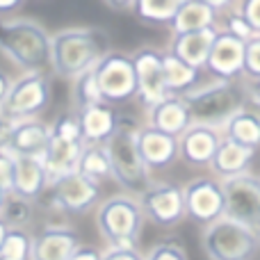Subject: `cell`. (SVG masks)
<instances>
[{"mask_svg": "<svg viewBox=\"0 0 260 260\" xmlns=\"http://www.w3.org/2000/svg\"><path fill=\"white\" fill-rule=\"evenodd\" d=\"M110 50V35L103 27H64L50 35V69L55 76L73 80L94 69Z\"/></svg>", "mask_w": 260, "mask_h": 260, "instance_id": "cell-1", "label": "cell"}, {"mask_svg": "<svg viewBox=\"0 0 260 260\" xmlns=\"http://www.w3.org/2000/svg\"><path fill=\"white\" fill-rule=\"evenodd\" d=\"M0 53L23 73L50 67V32L32 18L12 16L0 21Z\"/></svg>", "mask_w": 260, "mask_h": 260, "instance_id": "cell-2", "label": "cell"}, {"mask_svg": "<svg viewBox=\"0 0 260 260\" xmlns=\"http://www.w3.org/2000/svg\"><path fill=\"white\" fill-rule=\"evenodd\" d=\"M139 123L133 117H119V126L114 135L105 142L112 167V180H117L119 187L126 189V194L139 197L151 180V169L144 165L142 153L137 146Z\"/></svg>", "mask_w": 260, "mask_h": 260, "instance_id": "cell-3", "label": "cell"}, {"mask_svg": "<svg viewBox=\"0 0 260 260\" xmlns=\"http://www.w3.org/2000/svg\"><path fill=\"white\" fill-rule=\"evenodd\" d=\"M144 221L139 199L133 194H114L96 206V229L112 249H137Z\"/></svg>", "mask_w": 260, "mask_h": 260, "instance_id": "cell-4", "label": "cell"}, {"mask_svg": "<svg viewBox=\"0 0 260 260\" xmlns=\"http://www.w3.org/2000/svg\"><path fill=\"white\" fill-rule=\"evenodd\" d=\"M183 99L189 108L192 123L212 128H224V123L247 105V94L240 91L233 80L197 85L187 94H183Z\"/></svg>", "mask_w": 260, "mask_h": 260, "instance_id": "cell-5", "label": "cell"}, {"mask_svg": "<svg viewBox=\"0 0 260 260\" xmlns=\"http://www.w3.org/2000/svg\"><path fill=\"white\" fill-rule=\"evenodd\" d=\"M201 247L210 260H253L260 251V233L224 215L203 226Z\"/></svg>", "mask_w": 260, "mask_h": 260, "instance_id": "cell-6", "label": "cell"}, {"mask_svg": "<svg viewBox=\"0 0 260 260\" xmlns=\"http://www.w3.org/2000/svg\"><path fill=\"white\" fill-rule=\"evenodd\" d=\"M53 99L50 78L44 71H27L21 73L12 82L5 103L0 105V117L7 123L23 121V119H37L46 112Z\"/></svg>", "mask_w": 260, "mask_h": 260, "instance_id": "cell-7", "label": "cell"}, {"mask_svg": "<svg viewBox=\"0 0 260 260\" xmlns=\"http://www.w3.org/2000/svg\"><path fill=\"white\" fill-rule=\"evenodd\" d=\"M96 85L105 103H128L137 96V76H135L133 55L121 50H110L94 67Z\"/></svg>", "mask_w": 260, "mask_h": 260, "instance_id": "cell-8", "label": "cell"}, {"mask_svg": "<svg viewBox=\"0 0 260 260\" xmlns=\"http://www.w3.org/2000/svg\"><path fill=\"white\" fill-rule=\"evenodd\" d=\"M48 208L62 215H85L99 203L101 183L82 176L80 171H71L67 176L50 180L48 185Z\"/></svg>", "mask_w": 260, "mask_h": 260, "instance_id": "cell-9", "label": "cell"}, {"mask_svg": "<svg viewBox=\"0 0 260 260\" xmlns=\"http://www.w3.org/2000/svg\"><path fill=\"white\" fill-rule=\"evenodd\" d=\"M224 215L260 233V178L249 171L221 180Z\"/></svg>", "mask_w": 260, "mask_h": 260, "instance_id": "cell-10", "label": "cell"}, {"mask_svg": "<svg viewBox=\"0 0 260 260\" xmlns=\"http://www.w3.org/2000/svg\"><path fill=\"white\" fill-rule=\"evenodd\" d=\"M137 199L144 217L160 229H174L187 217L183 187L176 183H151Z\"/></svg>", "mask_w": 260, "mask_h": 260, "instance_id": "cell-11", "label": "cell"}, {"mask_svg": "<svg viewBox=\"0 0 260 260\" xmlns=\"http://www.w3.org/2000/svg\"><path fill=\"white\" fill-rule=\"evenodd\" d=\"M183 199L185 215L201 226H208L224 217V189L219 178H210V176L192 178L187 185H183Z\"/></svg>", "mask_w": 260, "mask_h": 260, "instance_id": "cell-12", "label": "cell"}, {"mask_svg": "<svg viewBox=\"0 0 260 260\" xmlns=\"http://www.w3.org/2000/svg\"><path fill=\"white\" fill-rule=\"evenodd\" d=\"M135 76H137V96L144 108H153L155 103L169 96L165 85V69H162V50L144 46L133 53Z\"/></svg>", "mask_w": 260, "mask_h": 260, "instance_id": "cell-13", "label": "cell"}, {"mask_svg": "<svg viewBox=\"0 0 260 260\" xmlns=\"http://www.w3.org/2000/svg\"><path fill=\"white\" fill-rule=\"evenodd\" d=\"M244 48H247V41L238 39L226 30H219L212 41L206 71H210L217 80L240 78L244 73Z\"/></svg>", "mask_w": 260, "mask_h": 260, "instance_id": "cell-14", "label": "cell"}, {"mask_svg": "<svg viewBox=\"0 0 260 260\" xmlns=\"http://www.w3.org/2000/svg\"><path fill=\"white\" fill-rule=\"evenodd\" d=\"M50 126L39 119H23V121L7 123L5 137L0 146L12 151L14 155H27V157H41L48 146Z\"/></svg>", "mask_w": 260, "mask_h": 260, "instance_id": "cell-15", "label": "cell"}, {"mask_svg": "<svg viewBox=\"0 0 260 260\" xmlns=\"http://www.w3.org/2000/svg\"><path fill=\"white\" fill-rule=\"evenodd\" d=\"M221 139V128L192 123L178 137V157L189 167H210Z\"/></svg>", "mask_w": 260, "mask_h": 260, "instance_id": "cell-16", "label": "cell"}, {"mask_svg": "<svg viewBox=\"0 0 260 260\" xmlns=\"http://www.w3.org/2000/svg\"><path fill=\"white\" fill-rule=\"evenodd\" d=\"M80 238L73 229L64 224H46L37 235H32L30 260H69Z\"/></svg>", "mask_w": 260, "mask_h": 260, "instance_id": "cell-17", "label": "cell"}, {"mask_svg": "<svg viewBox=\"0 0 260 260\" xmlns=\"http://www.w3.org/2000/svg\"><path fill=\"white\" fill-rule=\"evenodd\" d=\"M137 146H139V153H142L144 165L151 171L167 169L178 157V137H171V135L148 126V123L139 126Z\"/></svg>", "mask_w": 260, "mask_h": 260, "instance_id": "cell-18", "label": "cell"}, {"mask_svg": "<svg viewBox=\"0 0 260 260\" xmlns=\"http://www.w3.org/2000/svg\"><path fill=\"white\" fill-rule=\"evenodd\" d=\"M73 112L78 114L82 142L85 144H105L114 135V130L119 126V117H121L117 112V108L105 103V101L73 110Z\"/></svg>", "mask_w": 260, "mask_h": 260, "instance_id": "cell-19", "label": "cell"}, {"mask_svg": "<svg viewBox=\"0 0 260 260\" xmlns=\"http://www.w3.org/2000/svg\"><path fill=\"white\" fill-rule=\"evenodd\" d=\"M85 148L82 139H69L62 135L50 133L48 146H46L41 162L46 167V174L50 180L59 178V176H67L71 171H78V160H80V153Z\"/></svg>", "mask_w": 260, "mask_h": 260, "instance_id": "cell-20", "label": "cell"}, {"mask_svg": "<svg viewBox=\"0 0 260 260\" xmlns=\"http://www.w3.org/2000/svg\"><path fill=\"white\" fill-rule=\"evenodd\" d=\"M146 123L171 135V137H180L192 126V117H189V108L183 96L169 94L165 101H160V103L146 110Z\"/></svg>", "mask_w": 260, "mask_h": 260, "instance_id": "cell-21", "label": "cell"}, {"mask_svg": "<svg viewBox=\"0 0 260 260\" xmlns=\"http://www.w3.org/2000/svg\"><path fill=\"white\" fill-rule=\"evenodd\" d=\"M219 27H203V30H194V32H185V35H174L171 37L169 50L180 57L183 62H187L189 67L203 71L208 64V55H210L212 41H215Z\"/></svg>", "mask_w": 260, "mask_h": 260, "instance_id": "cell-22", "label": "cell"}, {"mask_svg": "<svg viewBox=\"0 0 260 260\" xmlns=\"http://www.w3.org/2000/svg\"><path fill=\"white\" fill-rule=\"evenodd\" d=\"M48 185H50V178H48V174H46V167H44V162H41V157H27V155L16 157L14 187H12L14 194L37 203L44 197L46 189H48Z\"/></svg>", "mask_w": 260, "mask_h": 260, "instance_id": "cell-23", "label": "cell"}, {"mask_svg": "<svg viewBox=\"0 0 260 260\" xmlns=\"http://www.w3.org/2000/svg\"><path fill=\"white\" fill-rule=\"evenodd\" d=\"M253 155H256L253 148L242 146V144L224 137L219 144V148H217L215 157H212V162H210V171L219 180L244 174V171H249V165H251Z\"/></svg>", "mask_w": 260, "mask_h": 260, "instance_id": "cell-24", "label": "cell"}, {"mask_svg": "<svg viewBox=\"0 0 260 260\" xmlns=\"http://www.w3.org/2000/svg\"><path fill=\"white\" fill-rule=\"evenodd\" d=\"M217 25V12L203 0H185L178 7L174 21L169 23L171 35H185V32L203 30V27Z\"/></svg>", "mask_w": 260, "mask_h": 260, "instance_id": "cell-25", "label": "cell"}, {"mask_svg": "<svg viewBox=\"0 0 260 260\" xmlns=\"http://www.w3.org/2000/svg\"><path fill=\"white\" fill-rule=\"evenodd\" d=\"M162 69H165V85L167 91L174 96H183L189 89L199 85L201 71L194 67H189L187 62H183L180 57H176L171 50H162Z\"/></svg>", "mask_w": 260, "mask_h": 260, "instance_id": "cell-26", "label": "cell"}, {"mask_svg": "<svg viewBox=\"0 0 260 260\" xmlns=\"http://www.w3.org/2000/svg\"><path fill=\"white\" fill-rule=\"evenodd\" d=\"M221 135L226 139H233V142L242 144V146H249L253 151L260 148V119L258 114L253 112L251 108L244 105L240 112H235L229 121L221 128Z\"/></svg>", "mask_w": 260, "mask_h": 260, "instance_id": "cell-27", "label": "cell"}, {"mask_svg": "<svg viewBox=\"0 0 260 260\" xmlns=\"http://www.w3.org/2000/svg\"><path fill=\"white\" fill-rule=\"evenodd\" d=\"M78 171L96 183L112 178V167H110V155L105 144H85L80 160H78Z\"/></svg>", "mask_w": 260, "mask_h": 260, "instance_id": "cell-28", "label": "cell"}, {"mask_svg": "<svg viewBox=\"0 0 260 260\" xmlns=\"http://www.w3.org/2000/svg\"><path fill=\"white\" fill-rule=\"evenodd\" d=\"M185 0H135L133 14L148 25H169Z\"/></svg>", "mask_w": 260, "mask_h": 260, "instance_id": "cell-29", "label": "cell"}, {"mask_svg": "<svg viewBox=\"0 0 260 260\" xmlns=\"http://www.w3.org/2000/svg\"><path fill=\"white\" fill-rule=\"evenodd\" d=\"M35 217V203L27 199L18 197V194L9 192L5 197V203L0 208V219L9 226V229H27Z\"/></svg>", "mask_w": 260, "mask_h": 260, "instance_id": "cell-30", "label": "cell"}, {"mask_svg": "<svg viewBox=\"0 0 260 260\" xmlns=\"http://www.w3.org/2000/svg\"><path fill=\"white\" fill-rule=\"evenodd\" d=\"M71 82H73L71 85L73 110H80V108H87V105H94V103H101V101H103V96H101V91H99V85H96L94 69L80 73V76L73 78Z\"/></svg>", "mask_w": 260, "mask_h": 260, "instance_id": "cell-31", "label": "cell"}, {"mask_svg": "<svg viewBox=\"0 0 260 260\" xmlns=\"http://www.w3.org/2000/svg\"><path fill=\"white\" fill-rule=\"evenodd\" d=\"M32 235L27 229H9L0 244V260H30Z\"/></svg>", "mask_w": 260, "mask_h": 260, "instance_id": "cell-32", "label": "cell"}, {"mask_svg": "<svg viewBox=\"0 0 260 260\" xmlns=\"http://www.w3.org/2000/svg\"><path fill=\"white\" fill-rule=\"evenodd\" d=\"M144 260H187V251L183 244L174 242V240H165L151 247V251L144 256Z\"/></svg>", "mask_w": 260, "mask_h": 260, "instance_id": "cell-33", "label": "cell"}, {"mask_svg": "<svg viewBox=\"0 0 260 260\" xmlns=\"http://www.w3.org/2000/svg\"><path fill=\"white\" fill-rule=\"evenodd\" d=\"M244 76L251 80L260 78V35L251 37L244 48Z\"/></svg>", "mask_w": 260, "mask_h": 260, "instance_id": "cell-34", "label": "cell"}, {"mask_svg": "<svg viewBox=\"0 0 260 260\" xmlns=\"http://www.w3.org/2000/svg\"><path fill=\"white\" fill-rule=\"evenodd\" d=\"M14 169H16V155L0 146V189L7 194L14 187Z\"/></svg>", "mask_w": 260, "mask_h": 260, "instance_id": "cell-35", "label": "cell"}, {"mask_svg": "<svg viewBox=\"0 0 260 260\" xmlns=\"http://www.w3.org/2000/svg\"><path fill=\"white\" fill-rule=\"evenodd\" d=\"M226 32H231V35H235L238 39L242 41H249L251 37H256V32H253V27L247 23V18L242 16V14L235 9V12H231L229 16H226Z\"/></svg>", "mask_w": 260, "mask_h": 260, "instance_id": "cell-36", "label": "cell"}, {"mask_svg": "<svg viewBox=\"0 0 260 260\" xmlns=\"http://www.w3.org/2000/svg\"><path fill=\"white\" fill-rule=\"evenodd\" d=\"M238 12L247 18V23L253 27V32L260 35V0H240Z\"/></svg>", "mask_w": 260, "mask_h": 260, "instance_id": "cell-37", "label": "cell"}, {"mask_svg": "<svg viewBox=\"0 0 260 260\" xmlns=\"http://www.w3.org/2000/svg\"><path fill=\"white\" fill-rule=\"evenodd\" d=\"M103 260H144L137 249H112L108 247L103 251Z\"/></svg>", "mask_w": 260, "mask_h": 260, "instance_id": "cell-38", "label": "cell"}, {"mask_svg": "<svg viewBox=\"0 0 260 260\" xmlns=\"http://www.w3.org/2000/svg\"><path fill=\"white\" fill-rule=\"evenodd\" d=\"M69 260H103V251L91 247V244H78Z\"/></svg>", "mask_w": 260, "mask_h": 260, "instance_id": "cell-39", "label": "cell"}, {"mask_svg": "<svg viewBox=\"0 0 260 260\" xmlns=\"http://www.w3.org/2000/svg\"><path fill=\"white\" fill-rule=\"evenodd\" d=\"M23 5H25V0H0V21L12 18Z\"/></svg>", "mask_w": 260, "mask_h": 260, "instance_id": "cell-40", "label": "cell"}, {"mask_svg": "<svg viewBox=\"0 0 260 260\" xmlns=\"http://www.w3.org/2000/svg\"><path fill=\"white\" fill-rule=\"evenodd\" d=\"M12 82H14V78L9 76L7 71H3V69H0V105H3L5 99H7L9 89H12Z\"/></svg>", "mask_w": 260, "mask_h": 260, "instance_id": "cell-41", "label": "cell"}, {"mask_svg": "<svg viewBox=\"0 0 260 260\" xmlns=\"http://www.w3.org/2000/svg\"><path fill=\"white\" fill-rule=\"evenodd\" d=\"M103 3L114 12H128V9H133L135 0H103Z\"/></svg>", "mask_w": 260, "mask_h": 260, "instance_id": "cell-42", "label": "cell"}, {"mask_svg": "<svg viewBox=\"0 0 260 260\" xmlns=\"http://www.w3.org/2000/svg\"><path fill=\"white\" fill-rule=\"evenodd\" d=\"M247 99L249 101H260V78L251 80V85H249V91H247Z\"/></svg>", "mask_w": 260, "mask_h": 260, "instance_id": "cell-43", "label": "cell"}, {"mask_svg": "<svg viewBox=\"0 0 260 260\" xmlns=\"http://www.w3.org/2000/svg\"><path fill=\"white\" fill-rule=\"evenodd\" d=\"M203 3L210 5V7L215 9V12H221V9H229L231 5L235 3V0H203Z\"/></svg>", "mask_w": 260, "mask_h": 260, "instance_id": "cell-44", "label": "cell"}, {"mask_svg": "<svg viewBox=\"0 0 260 260\" xmlns=\"http://www.w3.org/2000/svg\"><path fill=\"white\" fill-rule=\"evenodd\" d=\"M247 105L258 114V119H260V101H249V99H247Z\"/></svg>", "mask_w": 260, "mask_h": 260, "instance_id": "cell-45", "label": "cell"}, {"mask_svg": "<svg viewBox=\"0 0 260 260\" xmlns=\"http://www.w3.org/2000/svg\"><path fill=\"white\" fill-rule=\"evenodd\" d=\"M7 231H9V226L5 224L3 219H0V244H3V240H5V235H7Z\"/></svg>", "mask_w": 260, "mask_h": 260, "instance_id": "cell-46", "label": "cell"}, {"mask_svg": "<svg viewBox=\"0 0 260 260\" xmlns=\"http://www.w3.org/2000/svg\"><path fill=\"white\" fill-rule=\"evenodd\" d=\"M5 130H7V121L0 117V142H3V137H5Z\"/></svg>", "mask_w": 260, "mask_h": 260, "instance_id": "cell-47", "label": "cell"}, {"mask_svg": "<svg viewBox=\"0 0 260 260\" xmlns=\"http://www.w3.org/2000/svg\"><path fill=\"white\" fill-rule=\"evenodd\" d=\"M5 197H7V192H3V189H0V208H3V203H5Z\"/></svg>", "mask_w": 260, "mask_h": 260, "instance_id": "cell-48", "label": "cell"}]
</instances>
